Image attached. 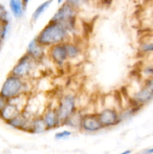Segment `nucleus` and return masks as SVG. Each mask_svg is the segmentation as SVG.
<instances>
[{
  "label": "nucleus",
  "mask_w": 153,
  "mask_h": 154,
  "mask_svg": "<svg viewBox=\"0 0 153 154\" xmlns=\"http://www.w3.org/2000/svg\"><path fill=\"white\" fill-rule=\"evenodd\" d=\"M47 131L46 124H45L41 114L33 116L30 122V126L28 128V132L32 134H40Z\"/></svg>",
  "instance_id": "nucleus-14"
},
{
  "label": "nucleus",
  "mask_w": 153,
  "mask_h": 154,
  "mask_svg": "<svg viewBox=\"0 0 153 154\" xmlns=\"http://www.w3.org/2000/svg\"><path fill=\"white\" fill-rule=\"evenodd\" d=\"M145 86L153 92V77H152V78H148L146 82L145 83Z\"/></svg>",
  "instance_id": "nucleus-24"
},
{
  "label": "nucleus",
  "mask_w": 153,
  "mask_h": 154,
  "mask_svg": "<svg viewBox=\"0 0 153 154\" xmlns=\"http://www.w3.org/2000/svg\"><path fill=\"white\" fill-rule=\"evenodd\" d=\"M76 17H77V11L68 3L64 2L61 5L56 12L51 17L50 20L64 23L69 20L76 19Z\"/></svg>",
  "instance_id": "nucleus-8"
},
{
  "label": "nucleus",
  "mask_w": 153,
  "mask_h": 154,
  "mask_svg": "<svg viewBox=\"0 0 153 154\" xmlns=\"http://www.w3.org/2000/svg\"><path fill=\"white\" fill-rule=\"evenodd\" d=\"M82 112H81L80 111L77 110L74 114H72L67 120L64 123L63 126L65 125V126H69L70 128H73V129H80V122L81 119L82 117Z\"/></svg>",
  "instance_id": "nucleus-17"
},
{
  "label": "nucleus",
  "mask_w": 153,
  "mask_h": 154,
  "mask_svg": "<svg viewBox=\"0 0 153 154\" xmlns=\"http://www.w3.org/2000/svg\"><path fill=\"white\" fill-rule=\"evenodd\" d=\"M52 1H53V0H46V1L44 2L43 3L39 5L36 8L35 10L34 11L32 14L31 22L35 23L36 21L41 17V15L47 10L48 8L50 7V5H51Z\"/></svg>",
  "instance_id": "nucleus-18"
},
{
  "label": "nucleus",
  "mask_w": 153,
  "mask_h": 154,
  "mask_svg": "<svg viewBox=\"0 0 153 154\" xmlns=\"http://www.w3.org/2000/svg\"><path fill=\"white\" fill-rule=\"evenodd\" d=\"M69 38L70 32L62 23L50 20L40 30L35 38L40 45L48 48L57 44L64 43L69 40Z\"/></svg>",
  "instance_id": "nucleus-1"
},
{
  "label": "nucleus",
  "mask_w": 153,
  "mask_h": 154,
  "mask_svg": "<svg viewBox=\"0 0 153 154\" xmlns=\"http://www.w3.org/2000/svg\"><path fill=\"white\" fill-rule=\"evenodd\" d=\"M9 7L12 14L16 19L22 17L26 9L22 0H9Z\"/></svg>",
  "instance_id": "nucleus-16"
},
{
  "label": "nucleus",
  "mask_w": 153,
  "mask_h": 154,
  "mask_svg": "<svg viewBox=\"0 0 153 154\" xmlns=\"http://www.w3.org/2000/svg\"><path fill=\"white\" fill-rule=\"evenodd\" d=\"M140 51L143 54L153 52V41H143L140 45Z\"/></svg>",
  "instance_id": "nucleus-20"
},
{
  "label": "nucleus",
  "mask_w": 153,
  "mask_h": 154,
  "mask_svg": "<svg viewBox=\"0 0 153 154\" xmlns=\"http://www.w3.org/2000/svg\"><path fill=\"white\" fill-rule=\"evenodd\" d=\"M48 57L51 61L58 66H62L68 61L67 51L64 43L57 44L47 48Z\"/></svg>",
  "instance_id": "nucleus-7"
},
{
  "label": "nucleus",
  "mask_w": 153,
  "mask_h": 154,
  "mask_svg": "<svg viewBox=\"0 0 153 154\" xmlns=\"http://www.w3.org/2000/svg\"><path fill=\"white\" fill-rule=\"evenodd\" d=\"M7 25L8 24L4 23L0 21V45H1L3 39H4V35H5L6 27H7Z\"/></svg>",
  "instance_id": "nucleus-23"
},
{
  "label": "nucleus",
  "mask_w": 153,
  "mask_h": 154,
  "mask_svg": "<svg viewBox=\"0 0 153 154\" xmlns=\"http://www.w3.org/2000/svg\"><path fill=\"white\" fill-rule=\"evenodd\" d=\"M152 77H153V71H152Z\"/></svg>",
  "instance_id": "nucleus-30"
},
{
  "label": "nucleus",
  "mask_w": 153,
  "mask_h": 154,
  "mask_svg": "<svg viewBox=\"0 0 153 154\" xmlns=\"http://www.w3.org/2000/svg\"><path fill=\"white\" fill-rule=\"evenodd\" d=\"M72 135V132L69 130H62L57 132L55 134V138L56 140H64L70 138Z\"/></svg>",
  "instance_id": "nucleus-21"
},
{
  "label": "nucleus",
  "mask_w": 153,
  "mask_h": 154,
  "mask_svg": "<svg viewBox=\"0 0 153 154\" xmlns=\"http://www.w3.org/2000/svg\"><path fill=\"white\" fill-rule=\"evenodd\" d=\"M89 0H64V2L70 5L71 7L76 9V11H80L88 3Z\"/></svg>",
  "instance_id": "nucleus-19"
},
{
  "label": "nucleus",
  "mask_w": 153,
  "mask_h": 154,
  "mask_svg": "<svg viewBox=\"0 0 153 154\" xmlns=\"http://www.w3.org/2000/svg\"><path fill=\"white\" fill-rule=\"evenodd\" d=\"M0 21L4 23H8V14L5 8L0 4Z\"/></svg>",
  "instance_id": "nucleus-22"
},
{
  "label": "nucleus",
  "mask_w": 153,
  "mask_h": 154,
  "mask_svg": "<svg viewBox=\"0 0 153 154\" xmlns=\"http://www.w3.org/2000/svg\"><path fill=\"white\" fill-rule=\"evenodd\" d=\"M47 130L55 129L62 126L56 107L48 106L44 110L41 114Z\"/></svg>",
  "instance_id": "nucleus-10"
},
{
  "label": "nucleus",
  "mask_w": 153,
  "mask_h": 154,
  "mask_svg": "<svg viewBox=\"0 0 153 154\" xmlns=\"http://www.w3.org/2000/svg\"><path fill=\"white\" fill-rule=\"evenodd\" d=\"M104 129L98 117L97 113H87L82 114L80 130L87 133H94Z\"/></svg>",
  "instance_id": "nucleus-6"
},
{
  "label": "nucleus",
  "mask_w": 153,
  "mask_h": 154,
  "mask_svg": "<svg viewBox=\"0 0 153 154\" xmlns=\"http://www.w3.org/2000/svg\"><path fill=\"white\" fill-rule=\"evenodd\" d=\"M104 129L113 127L122 122L120 112L113 107H106L97 113Z\"/></svg>",
  "instance_id": "nucleus-5"
},
{
  "label": "nucleus",
  "mask_w": 153,
  "mask_h": 154,
  "mask_svg": "<svg viewBox=\"0 0 153 154\" xmlns=\"http://www.w3.org/2000/svg\"><path fill=\"white\" fill-rule=\"evenodd\" d=\"M22 3H23L24 7L26 8V7H27V5H28V2H29V0H22Z\"/></svg>",
  "instance_id": "nucleus-26"
},
{
  "label": "nucleus",
  "mask_w": 153,
  "mask_h": 154,
  "mask_svg": "<svg viewBox=\"0 0 153 154\" xmlns=\"http://www.w3.org/2000/svg\"><path fill=\"white\" fill-rule=\"evenodd\" d=\"M33 116L34 115H32L29 111L24 109L22 112H20L18 115L11 119L6 124L10 126V127L14 128V129H17V130L28 132L30 122H31Z\"/></svg>",
  "instance_id": "nucleus-9"
},
{
  "label": "nucleus",
  "mask_w": 153,
  "mask_h": 154,
  "mask_svg": "<svg viewBox=\"0 0 153 154\" xmlns=\"http://www.w3.org/2000/svg\"><path fill=\"white\" fill-rule=\"evenodd\" d=\"M147 153H153V148H151V149H149V150H147Z\"/></svg>",
  "instance_id": "nucleus-27"
},
{
  "label": "nucleus",
  "mask_w": 153,
  "mask_h": 154,
  "mask_svg": "<svg viewBox=\"0 0 153 154\" xmlns=\"http://www.w3.org/2000/svg\"><path fill=\"white\" fill-rule=\"evenodd\" d=\"M38 62L26 53L20 57L10 70V74L17 76L22 79H29L34 72L35 65Z\"/></svg>",
  "instance_id": "nucleus-4"
},
{
  "label": "nucleus",
  "mask_w": 153,
  "mask_h": 154,
  "mask_svg": "<svg viewBox=\"0 0 153 154\" xmlns=\"http://www.w3.org/2000/svg\"><path fill=\"white\" fill-rule=\"evenodd\" d=\"M45 50H46V48L40 45L38 42L37 39L34 38L28 45L26 53L28 54L31 57H32L34 60L39 62L44 57Z\"/></svg>",
  "instance_id": "nucleus-11"
},
{
  "label": "nucleus",
  "mask_w": 153,
  "mask_h": 154,
  "mask_svg": "<svg viewBox=\"0 0 153 154\" xmlns=\"http://www.w3.org/2000/svg\"><path fill=\"white\" fill-rule=\"evenodd\" d=\"M153 99V92L144 86L137 90L132 96V100L137 105H141L149 102Z\"/></svg>",
  "instance_id": "nucleus-12"
},
{
  "label": "nucleus",
  "mask_w": 153,
  "mask_h": 154,
  "mask_svg": "<svg viewBox=\"0 0 153 154\" xmlns=\"http://www.w3.org/2000/svg\"><path fill=\"white\" fill-rule=\"evenodd\" d=\"M130 153V150H127V151L123 152L122 153H124V154H127V153Z\"/></svg>",
  "instance_id": "nucleus-29"
},
{
  "label": "nucleus",
  "mask_w": 153,
  "mask_h": 154,
  "mask_svg": "<svg viewBox=\"0 0 153 154\" xmlns=\"http://www.w3.org/2000/svg\"><path fill=\"white\" fill-rule=\"evenodd\" d=\"M20 112H22V111L16 105H14L11 102H8V103L2 109L0 110V119L3 120L5 123H7L11 119L18 115Z\"/></svg>",
  "instance_id": "nucleus-13"
},
{
  "label": "nucleus",
  "mask_w": 153,
  "mask_h": 154,
  "mask_svg": "<svg viewBox=\"0 0 153 154\" xmlns=\"http://www.w3.org/2000/svg\"><path fill=\"white\" fill-rule=\"evenodd\" d=\"M8 102L9 100H8L7 99L0 96V110L2 109V108L8 103Z\"/></svg>",
  "instance_id": "nucleus-25"
},
{
  "label": "nucleus",
  "mask_w": 153,
  "mask_h": 154,
  "mask_svg": "<svg viewBox=\"0 0 153 154\" xmlns=\"http://www.w3.org/2000/svg\"><path fill=\"white\" fill-rule=\"evenodd\" d=\"M64 1V0H57V2H58V4H61V3H62Z\"/></svg>",
  "instance_id": "nucleus-28"
},
{
  "label": "nucleus",
  "mask_w": 153,
  "mask_h": 154,
  "mask_svg": "<svg viewBox=\"0 0 153 154\" xmlns=\"http://www.w3.org/2000/svg\"><path fill=\"white\" fill-rule=\"evenodd\" d=\"M22 94H28V80L9 73L2 86L0 96L10 100Z\"/></svg>",
  "instance_id": "nucleus-2"
},
{
  "label": "nucleus",
  "mask_w": 153,
  "mask_h": 154,
  "mask_svg": "<svg viewBox=\"0 0 153 154\" xmlns=\"http://www.w3.org/2000/svg\"><path fill=\"white\" fill-rule=\"evenodd\" d=\"M56 108L63 126L64 122L78 110L77 98L76 95L73 93L64 94L58 100Z\"/></svg>",
  "instance_id": "nucleus-3"
},
{
  "label": "nucleus",
  "mask_w": 153,
  "mask_h": 154,
  "mask_svg": "<svg viewBox=\"0 0 153 154\" xmlns=\"http://www.w3.org/2000/svg\"><path fill=\"white\" fill-rule=\"evenodd\" d=\"M64 45H65L66 51H67L68 60H76L82 54V49H81L80 46L76 42L68 40L64 42Z\"/></svg>",
  "instance_id": "nucleus-15"
}]
</instances>
